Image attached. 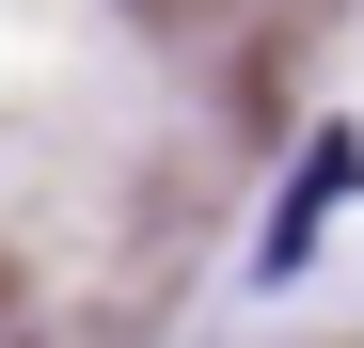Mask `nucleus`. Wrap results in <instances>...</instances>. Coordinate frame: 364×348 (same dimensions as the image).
<instances>
[]
</instances>
